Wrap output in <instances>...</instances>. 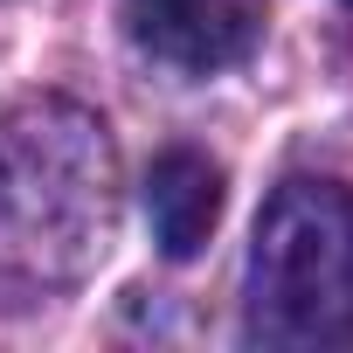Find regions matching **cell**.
I'll return each instance as SVG.
<instances>
[{
    "label": "cell",
    "mask_w": 353,
    "mask_h": 353,
    "mask_svg": "<svg viewBox=\"0 0 353 353\" xmlns=\"http://www.w3.org/2000/svg\"><path fill=\"white\" fill-rule=\"evenodd\" d=\"M250 339L346 346L353 339V188L284 181L250 243Z\"/></svg>",
    "instance_id": "cell-1"
},
{
    "label": "cell",
    "mask_w": 353,
    "mask_h": 353,
    "mask_svg": "<svg viewBox=\"0 0 353 353\" xmlns=\"http://www.w3.org/2000/svg\"><path fill=\"white\" fill-rule=\"evenodd\" d=\"M111 229V145L70 104H21L0 125V256H28L35 270L70 250L83 263ZM63 270V263H56Z\"/></svg>",
    "instance_id": "cell-2"
},
{
    "label": "cell",
    "mask_w": 353,
    "mask_h": 353,
    "mask_svg": "<svg viewBox=\"0 0 353 353\" xmlns=\"http://www.w3.org/2000/svg\"><path fill=\"white\" fill-rule=\"evenodd\" d=\"M125 21L139 49H152L173 70H229L263 35V0H125Z\"/></svg>",
    "instance_id": "cell-3"
},
{
    "label": "cell",
    "mask_w": 353,
    "mask_h": 353,
    "mask_svg": "<svg viewBox=\"0 0 353 353\" xmlns=\"http://www.w3.org/2000/svg\"><path fill=\"white\" fill-rule=\"evenodd\" d=\"M145 222H152V243L173 263L201 256V243L222 222V166L194 145H166L145 173Z\"/></svg>",
    "instance_id": "cell-4"
},
{
    "label": "cell",
    "mask_w": 353,
    "mask_h": 353,
    "mask_svg": "<svg viewBox=\"0 0 353 353\" xmlns=\"http://www.w3.org/2000/svg\"><path fill=\"white\" fill-rule=\"evenodd\" d=\"M346 8H353V0H346Z\"/></svg>",
    "instance_id": "cell-5"
}]
</instances>
